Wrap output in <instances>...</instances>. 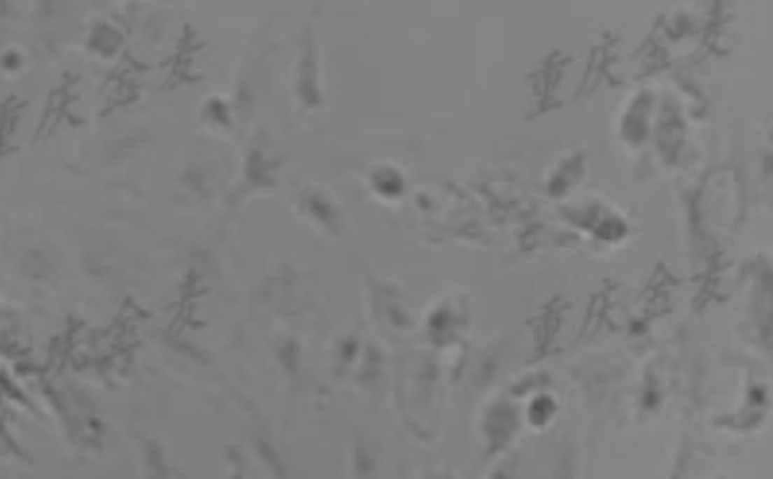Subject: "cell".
Masks as SVG:
<instances>
[{"instance_id": "cell-1", "label": "cell", "mask_w": 773, "mask_h": 479, "mask_svg": "<svg viewBox=\"0 0 773 479\" xmlns=\"http://www.w3.org/2000/svg\"><path fill=\"white\" fill-rule=\"evenodd\" d=\"M299 75H297V96L302 98V103H307L309 108H315L318 103H322V98L318 96V80H315V47H312V34L307 31L304 36V55L299 59Z\"/></svg>"}, {"instance_id": "cell-2", "label": "cell", "mask_w": 773, "mask_h": 479, "mask_svg": "<svg viewBox=\"0 0 773 479\" xmlns=\"http://www.w3.org/2000/svg\"><path fill=\"white\" fill-rule=\"evenodd\" d=\"M307 206H309V209H320V196H318V194L307 196ZM320 224H322V227H333V224H330V220H327L325 214L320 217Z\"/></svg>"}]
</instances>
